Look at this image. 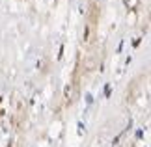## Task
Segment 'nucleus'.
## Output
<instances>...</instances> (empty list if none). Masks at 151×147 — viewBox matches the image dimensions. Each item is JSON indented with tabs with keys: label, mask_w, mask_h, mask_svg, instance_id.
<instances>
[]
</instances>
